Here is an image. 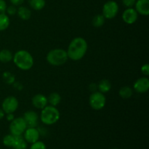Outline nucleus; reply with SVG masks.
<instances>
[{
    "mask_svg": "<svg viewBox=\"0 0 149 149\" xmlns=\"http://www.w3.org/2000/svg\"><path fill=\"white\" fill-rule=\"evenodd\" d=\"M87 50V43L82 37L74 38L69 44L66 51L68 57L73 61H79L84 58Z\"/></svg>",
    "mask_w": 149,
    "mask_h": 149,
    "instance_id": "1",
    "label": "nucleus"
},
{
    "mask_svg": "<svg viewBox=\"0 0 149 149\" xmlns=\"http://www.w3.org/2000/svg\"><path fill=\"white\" fill-rule=\"evenodd\" d=\"M16 66L23 71L31 69L33 65V58L32 55L26 50H18L13 58Z\"/></svg>",
    "mask_w": 149,
    "mask_h": 149,
    "instance_id": "2",
    "label": "nucleus"
},
{
    "mask_svg": "<svg viewBox=\"0 0 149 149\" xmlns=\"http://www.w3.org/2000/svg\"><path fill=\"white\" fill-rule=\"evenodd\" d=\"M60 119V112L55 106H47L42 110L40 119L46 125H52L56 123Z\"/></svg>",
    "mask_w": 149,
    "mask_h": 149,
    "instance_id": "3",
    "label": "nucleus"
},
{
    "mask_svg": "<svg viewBox=\"0 0 149 149\" xmlns=\"http://www.w3.org/2000/svg\"><path fill=\"white\" fill-rule=\"evenodd\" d=\"M68 54L63 49H54L47 55V61L50 65L59 66L63 65L68 60Z\"/></svg>",
    "mask_w": 149,
    "mask_h": 149,
    "instance_id": "4",
    "label": "nucleus"
},
{
    "mask_svg": "<svg viewBox=\"0 0 149 149\" xmlns=\"http://www.w3.org/2000/svg\"><path fill=\"white\" fill-rule=\"evenodd\" d=\"M89 103L92 109L99 111L104 108L106 103V98L103 93L95 91L93 92L90 96Z\"/></svg>",
    "mask_w": 149,
    "mask_h": 149,
    "instance_id": "5",
    "label": "nucleus"
},
{
    "mask_svg": "<svg viewBox=\"0 0 149 149\" xmlns=\"http://www.w3.org/2000/svg\"><path fill=\"white\" fill-rule=\"evenodd\" d=\"M27 128L26 122L23 117L15 118L10 125V130L12 135L18 136L21 135Z\"/></svg>",
    "mask_w": 149,
    "mask_h": 149,
    "instance_id": "6",
    "label": "nucleus"
},
{
    "mask_svg": "<svg viewBox=\"0 0 149 149\" xmlns=\"http://www.w3.org/2000/svg\"><path fill=\"white\" fill-rule=\"evenodd\" d=\"M119 12V5L115 1H108L103 7V15L106 19H113Z\"/></svg>",
    "mask_w": 149,
    "mask_h": 149,
    "instance_id": "7",
    "label": "nucleus"
},
{
    "mask_svg": "<svg viewBox=\"0 0 149 149\" xmlns=\"http://www.w3.org/2000/svg\"><path fill=\"white\" fill-rule=\"evenodd\" d=\"M18 108V100L14 96L6 97L1 105V109L5 113H13Z\"/></svg>",
    "mask_w": 149,
    "mask_h": 149,
    "instance_id": "8",
    "label": "nucleus"
},
{
    "mask_svg": "<svg viewBox=\"0 0 149 149\" xmlns=\"http://www.w3.org/2000/svg\"><path fill=\"white\" fill-rule=\"evenodd\" d=\"M138 17V13H137L136 10L132 7L127 8L124 11L122 14V19L124 22L127 24H133L137 21Z\"/></svg>",
    "mask_w": 149,
    "mask_h": 149,
    "instance_id": "9",
    "label": "nucleus"
},
{
    "mask_svg": "<svg viewBox=\"0 0 149 149\" xmlns=\"http://www.w3.org/2000/svg\"><path fill=\"white\" fill-rule=\"evenodd\" d=\"M133 89L138 93H145L149 89V80L147 77H141L135 81L133 84Z\"/></svg>",
    "mask_w": 149,
    "mask_h": 149,
    "instance_id": "10",
    "label": "nucleus"
},
{
    "mask_svg": "<svg viewBox=\"0 0 149 149\" xmlns=\"http://www.w3.org/2000/svg\"><path fill=\"white\" fill-rule=\"evenodd\" d=\"M25 122H26L27 127H36L38 125L39 116L37 113L33 111H29L26 112L23 116Z\"/></svg>",
    "mask_w": 149,
    "mask_h": 149,
    "instance_id": "11",
    "label": "nucleus"
},
{
    "mask_svg": "<svg viewBox=\"0 0 149 149\" xmlns=\"http://www.w3.org/2000/svg\"><path fill=\"white\" fill-rule=\"evenodd\" d=\"M24 133L25 140L30 143L36 142L39 138V132L36 127H27Z\"/></svg>",
    "mask_w": 149,
    "mask_h": 149,
    "instance_id": "12",
    "label": "nucleus"
},
{
    "mask_svg": "<svg viewBox=\"0 0 149 149\" xmlns=\"http://www.w3.org/2000/svg\"><path fill=\"white\" fill-rule=\"evenodd\" d=\"M135 6L138 13L145 16L149 15V0H138Z\"/></svg>",
    "mask_w": 149,
    "mask_h": 149,
    "instance_id": "13",
    "label": "nucleus"
},
{
    "mask_svg": "<svg viewBox=\"0 0 149 149\" xmlns=\"http://www.w3.org/2000/svg\"><path fill=\"white\" fill-rule=\"evenodd\" d=\"M47 103V97L42 94L36 95L32 98V104L38 109H43Z\"/></svg>",
    "mask_w": 149,
    "mask_h": 149,
    "instance_id": "14",
    "label": "nucleus"
},
{
    "mask_svg": "<svg viewBox=\"0 0 149 149\" xmlns=\"http://www.w3.org/2000/svg\"><path fill=\"white\" fill-rule=\"evenodd\" d=\"M12 148L14 149H26L27 142L24 138H22L21 135H18V136L15 135L14 143H13Z\"/></svg>",
    "mask_w": 149,
    "mask_h": 149,
    "instance_id": "15",
    "label": "nucleus"
},
{
    "mask_svg": "<svg viewBox=\"0 0 149 149\" xmlns=\"http://www.w3.org/2000/svg\"><path fill=\"white\" fill-rule=\"evenodd\" d=\"M17 13L19 17L21 18L22 20H27L31 16V12L29 9H28L26 7H20L18 10H17Z\"/></svg>",
    "mask_w": 149,
    "mask_h": 149,
    "instance_id": "16",
    "label": "nucleus"
},
{
    "mask_svg": "<svg viewBox=\"0 0 149 149\" xmlns=\"http://www.w3.org/2000/svg\"><path fill=\"white\" fill-rule=\"evenodd\" d=\"M97 89H98L99 92L104 94V93L110 91V90L111 89V84L109 80L103 79L97 84Z\"/></svg>",
    "mask_w": 149,
    "mask_h": 149,
    "instance_id": "17",
    "label": "nucleus"
},
{
    "mask_svg": "<svg viewBox=\"0 0 149 149\" xmlns=\"http://www.w3.org/2000/svg\"><path fill=\"white\" fill-rule=\"evenodd\" d=\"M13 54L9 49H4L0 51V62L6 63L11 61L13 60Z\"/></svg>",
    "mask_w": 149,
    "mask_h": 149,
    "instance_id": "18",
    "label": "nucleus"
},
{
    "mask_svg": "<svg viewBox=\"0 0 149 149\" xmlns=\"http://www.w3.org/2000/svg\"><path fill=\"white\" fill-rule=\"evenodd\" d=\"M132 94H133V90L128 86H125V87H122L119 92V95L123 99L130 98Z\"/></svg>",
    "mask_w": 149,
    "mask_h": 149,
    "instance_id": "19",
    "label": "nucleus"
},
{
    "mask_svg": "<svg viewBox=\"0 0 149 149\" xmlns=\"http://www.w3.org/2000/svg\"><path fill=\"white\" fill-rule=\"evenodd\" d=\"M48 103L50 104V106H57L61 101V97L58 93H52L47 97Z\"/></svg>",
    "mask_w": 149,
    "mask_h": 149,
    "instance_id": "20",
    "label": "nucleus"
},
{
    "mask_svg": "<svg viewBox=\"0 0 149 149\" xmlns=\"http://www.w3.org/2000/svg\"><path fill=\"white\" fill-rule=\"evenodd\" d=\"M29 4L34 10H41L45 7V0H29Z\"/></svg>",
    "mask_w": 149,
    "mask_h": 149,
    "instance_id": "21",
    "label": "nucleus"
},
{
    "mask_svg": "<svg viewBox=\"0 0 149 149\" xmlns=\"http://www.w3.org/2000/svg\"><path fill=\"white\" fill-rule=\"evenodd\" d=\"M10 26V18L5 13H0V31L6 30Z\"/></svg>",
    "mask_w": 149,
    "mask_h": 149,
    "instance_id": "22",
    "label": "nucleus"
},
{
    "mask_svg": "<svg viewBox=\"0 0 149 149\" xmlns=\"http://www.w3.org/2000/svg\"><path fill=\"white\" fill-rule=\"evenodd\" d=\"M105 19L106 18L103 17V15H97L93 17L92 23L94 27L100 28L105 23Z\"/></svg>",
    "mask_w": 149,
    "mask_h": 149,
    "instance_id": "23",
    "label": "nucleus"
},
{
    "mask_svg": "<svg viewBox=\"0 0 149 149\" xmlns=\"http://www.w3.org/2000/svg\"><path fill=\"white\" fill-rule=\"evenodd\" d=\"M15 140V135H7L3 138V143L4 146L7 147H12L13 144L14 143Z\"/></svg>",
    "mask_w": 149,
    "mask_h": 149,
    "instance_id": "24",
    "label": "nucleus"
},
{
    "mask_svg": "<svg viewBox=\"0 0 149 149\" xmlns=\"http://www.w3.org/2000/svg\"><path fill=\"white\" fill-rule=\"evenodd\" d=\"M30 149H46V146L43 142L37 141L36 142L32 143Z\"/></svg>",
    "mask_w": 149,
    "mask_h": 149,
    "instance_id": "25",
    "label": "nucleus"
},
{
    "mask_svg": "<svg viewBox=\"0 0 149 149\" xmlns=\"http://www.w3.org/2000/svg\"><path fill=\"white\" fill-rule=\"evenodd\" d=\"M3 74H4L3 77L6 82L8 84H12L13 82H14V77L12 75V74H10V72H5Z\"/></svg>",
    "mask_w": 149,
    "mask_h": 149,
    "instance_id": "26",
    "label": "nucleus"
},
{
    "mask_svg": "<svg viewBox=\"0 0 149 149\" xmlns=\"http://www.w3.org/2000/svg\"><path fill=\"white\" fill-rule=\"evenodd\" d=\"M137 0H122V4L127 8L132 7L135 4Z\"/></svg>",
    "mask_w": 149,
    "mask_h": 149,
    "instance_id": "27",
    "label": "nucleus"
},
{
    "mask_svg": "<svg viewBox=\"0 0 149 149\" xmlns=\"http://www.w3.org/2000/svg\"><path fill=\"white\" fill-rule=\"evenodd\" d=\"M6 12L8 15H14L16 13H17V9H16L15 6L11 5L10 7H7V10H6Z\"/></svg>",
    "mask_w": 149,
    "mask_h": 149,
    "instance_id": "28",
    "label": "nucleus"
},
{
    "mask_svg": "<svg viewBox=\"0 0 149 149\" xmlns=\"http://www.w3.org/2000/svg\"><path fill=\"white\" fill-rule=\"evenodd\" d=\"M7 7L6 1L4 0H0V13H5Z\"/></svg>",
    "mask_w": 149,
    "mask_h": 149,
    "instance_id": "29",
    "label": "nucleus"
},
{
    "mask_svg": "<svg viewBox=\"0 0 149 149\" xmlns=\"http://www.w3.org/2000/svg\"><path fill=\"white\" fill-rule=\"evenodd\" d=\"M141 72L146 76L149 75V65L148 63L145 64L141 67Z\"/></svg>",
    "mask_w": 149,
    "mask_h": 149,
    "instance_id": "30",
    "label": "nucleus"
},
{
    "mask_svg": "<svg viewBox=\"0 0 149 149\" xmlns=\"http://www.w3.org/2000/svg\"><path fill=\"white\" fill-rule=\"evenodd\" d=\"M10 2L13 4V5L14 6H19L20 4H22L24 1V0H10Z\"/></svg>",
    "mask_w": 149,
    "mask_h": 149,
    "instance_id": "31",
    "label": "nucleus"
},
{
    "mask_svg": "<svg viewBox=\"0 0 149 149\" xmlns=\"http://www.w3.org/2000/svg\"><path fill=\"white\" fill-rule=\"evenodd\" d=\"M14 119H15V116H14V115L13 114V113H7V120L10 121V122H11V121H13Z\"/></svg>",
    "mask_w": 149,
    "mask_h": 149,
    "instance_id": "32",
    "label": "nucleus"
},
{
    "mask_svg": "<svg viewBox=\"0 0 149 149\" xmlns=\"http://www.w3.org/2000/svg\"><path fill=\"white\" fill-rule=\"evenodd\" d=\"M90 87L92 92H95V90L97 89V86H96L95 84H91L90 85Z\"/></svg>",
    "mask_w": 149,
    "mask_h": 149,
    "instance_id": "33",
    "label": "nucleus"
},
{
    "mask_svg": "<svg viewBox=\"0 0 149 149\" xmlns=\"http://www.w3.org/2000/svg\"><path fill=\"white\" fill-rule=\"evenodd\" d=\"M4 113H5L4 112V111H3L1 109H0V119H3V118H4Z\"/></svg>",
    "mask_w": 149,
    "mask_h": 149,
    "instance_id": "34",
    "label": "nucleus"
},
{
    "mask_svg": "<svg viewBox=\"0 0 149 149\" xmlns=\"http://www.w3.org/2000/svg\"><path fill=\"white\" fill-rule=\"evenodd\" d=\"M112 149H118V148H112Z\"/></svg>",
    "mask_w": 149,
    "mask_h": 149,
    "instance_id": "35",
    "label": "nucleus"
}]
</instances>
